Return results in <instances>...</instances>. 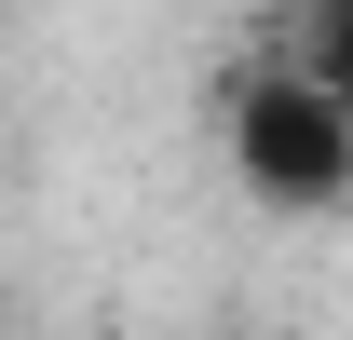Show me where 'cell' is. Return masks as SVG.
<instances>
[{"instance_id":"6da1fadb","label":"cell","mask_w":353,"mask_h":340,"mask_svg":"<svg viewBox=\"0 0 353 340\" xmlns=\"http://www.w3.org/2000/svg\"><path fill=\"white\" fill-rule=\"evenodd\" d=\"M218 136H231V177H245L272 218H326L353 191V95H340V68H312V55L231 68Z\"/></svg>"}]
</instances>
